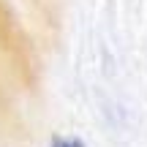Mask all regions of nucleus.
<instances>
[{
    "label": "nucleus",
    "instance_id": "obj_1",
    "mask_svg": "<svg viewBox=\"0 0 147 147\" xmlns=\"http://www.w3.org/2000/svg\"><path fill=\"white\" fill-rule=\"evenodd\" d=\"M49 147H87V144L82 139H76V136H52Z\"/></svg>",
    "mask_w": 147,
    "mask_h": 147
}]
</instances>
